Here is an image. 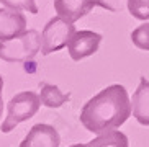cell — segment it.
I'll list each match as a JSON object with an SVG mask.
<instances>
[{"instance_id":"ac0fdd59","label":"cell","mask_w":149,"mask_h":147,"mask_svg":"<svg viewBox=\"0 0 149 147\" xmlns=\"http://www.w3.org/2000/svg\"><path fill=\"white\" fill-rule=\"evenodd\" d=\"M70 147H87V144H74V146H70Z\"/></svg>"},{"instance_id":"9c48e42d","label":"cell","mask_w":149,"mask_h":147,"mask_svg":"<svg viewBox=\"0 0 149 147\" xmlns=\"http://www.w3.org/2000/svg\"><path fill=\"white\" fill-rule=\"evenodd\" d=\"M133 116L139 124L149 126V80L146 77L139 78V85L131 98Z\"/></svg>"},{"instance_id":"8992f818","label":"cell","mask_w":149,"mask_h":147,"mask_svg":"<svg viewBox=\"0 0 149 147\" xmlns=\"http://www.w3.org/2000/svg\"><path fill=\"white\" fill-rule=\"evenodd\" d=\"M61 146V136L57 129L51 124L38 123L28 131L18 147H59Z\"/></svg>"},{"instance_id":"5b68a950","label":"cell","mask_w":149,"mask_h":147,"mask_svg":"<svg viewBox=\"0 0 149 147\" xmlns=\"http://www.w3.org/2000/svg\"><path fill=\"white\" fill-rule=\"evenodd\" d=\"M102 43V35L93 33L88 30H80L75 31L74 36L70 38L67 49H69V56L72 61H82L85 57L92 56L98 51V46Z\"/></svg>"},{"instance_id":"52a82bcc","label":"cell","mask_w":149,"mask_h":147,"mask_svg":"<svg viewBox=\"0 0 149 147\" xmlns=\"http://www.w3.org/2000/svg\"><path fill=\"white\" fill-rule=\"evenodd\" d=\"M26 31V18L22 12L0 8V43L13 39Z\"/></svg>"},{"instance_id":"30bf717a","label":"cell","mask_w":149,"mask_h":147,"mask_svg":"<svg viewBox=\"0 0 149 147\" xmlns=\"http://www.w3.org/2000/svg\"><path fill=\"white\" fill-rule=\"evenodd\" d=\"M40 98L41 103L48 108H59L62 105L69 101L70 95L69 93H62L57 85H51V83H41L40 85Z\"/></svg>"},{"instance_id":"e0dca14e","label":"cell","mask_w":149,"mask_h":147,"mask_svg":"<svg viewBox=\"0 0 149 147\" xmlns=\"http://www.w3.org/2000/svg\"><path fill=\"white\" fill-rule=\"evenodd\" d=\"M2 111H3V100L0 96V118H2Z\"/></svg>"},{"instance_id":"3957f363","label":"cell","mask_w":149,"mask_h":147,"mask_svg":"<svg viewBox=\"0 0 149 147\" xmlns=\"http://www.w3.org/2000/svg\"><path fill=\"white\" fill-rule=\"evenodd\" d=\"M41 105L43 103H41L40 95L35 93V92H22V93H17L8 101L7 118L2 123L0 131L5 132V134L10 132V131H13L20 123L28 121L30 118L35 116Z\"/></svg>"},{"instance_id":"4fadbf2b","label":"cell","mask_w":149,"mask_h":147,"mask_svg":"<svg viewBox=\"0 0 149 147\" xmlns=\"http://www.w3.org/2000/svg\"><path fill=\"white\" fill-rule=\"evenodd\" d=\"M131 41L138 49L149 51V23H143L131 31Z\"/></svg>"},{"instance_id":"5bb4252c","label":"cell","mask_w":149,"mask_h":147,"mask_svg":"<svg viewBox=\"0 0 149 147\" xmlns=\"http://www.w3.org/2000/svg\"><path fill=\"white\" fill-rule=\"evenodd\" d=\"M0 3L3 5L5 8L10 10H26V12L36 15L38 13V7H36L35 0H0Z\"/></svg>"},{"instance_id":"2e32d148","label":"cell","mask_w":149,"mask_h":147,"mask_svg":"<svg viewBox=\"0 0 149 147\" xmlns=\"http://www.w3.org/2000/svg\"><path fill=\"white\" fill-rule=\"evenodd\" d=\"M2 90H3V78L0 75V96H2Z\"/></svg>"},{"instance_id":"9a60e30c","label":"cell","mask_w":149,"mask_h":147,"mask_svg":"<svg viewBox=\"0 0 149 147\" xmlns=\"http://www.w3.org/2000/svg\"><path fill=\"white\" fill-rule=\"evenodd\" d=\"M95 7L108 10V12H121L125 8V2L126 0H93Z\"/></svg>"},{"instance_id":"6da1fadb","label":"cell","mask_w":149,"mask_h":147,"mask_svg":"<svg viewBox=\"0 0 149 147\" xmlns=\"http://www.w3.org/2000/svg\"><path fill=\"white\" fill-rule=\"evenodd\" d=\"M131 114V100L126 88L115 83L88 100L80 110L79 118L88 132L98 136L120 128Z\"/></svg>"},{"instance_id":"8fae6325","label":"cell","mask_w":149,"mask_h":147,"mask_svg":"<svg viewBox=\"0 0 149 147\" xmlns=\"http://www.w3.org/2000/svg\"><path fill=\"white\" fill-rule=\"evenodd\" d=\"M87 147H130L126 134H123L121 131H108L103 134H98L95 139L87 142Z\"/></svg>"},{"instance_id":"277c9868","label":"cell","mask_w":149,"mask_h":147,"mask_svg":"<svg viewBox=\"0 0 149 147\" xmlns=\"http://www.w3.org/2000/svg\"><path fill=\"white\" fill-rule=\"evenodd\" d=\"M75 31L77 30H75L74 23L66 18H61L59 15L51 18L44 25L43 33H41V54L49 56L53 52L66 48Z\"/></svg>"},{"instance_id":"7c38bea8","label":"cell","mask_w":149,"mask_h":147,"mask_svg":"<svg viewBox=\"0 0 149 147\" xmlns=\"http://www.w3.org/2000/svg\"><path fill=\"white\" fill-rule=\"evenodd\" d=\"M126 7L136 20H149V0H126Z\"/></svg>"},{"instance_id":"7a4b0ae2","label":"cell","mask_w":149,"mask_h":147,"mask_svg":"<svg viewBox=\"0 0 149 147\" xmlns=\"http://www.w3.org/2000/svg\"><path fill=\"white\" fill-rule=\"evenodd\" d=\"M41 51V35L26 30L20 36L0 43V59L5 62H26Z\"/></svg>"},{"instance_id":"ba28073f","label":"cell","mask_w":149,"mask_h":147,"mask_svg":"<svg viewBox=\"0 0 149 147\" xmlns=\"http://www.w3.org/2000/svg\"><path fill=\"white\" fill-rule=\"evenodd\" d=\"M95 7L93 0H54V10L61 18L75 23Z\"/></svg>"}]
</instances>
